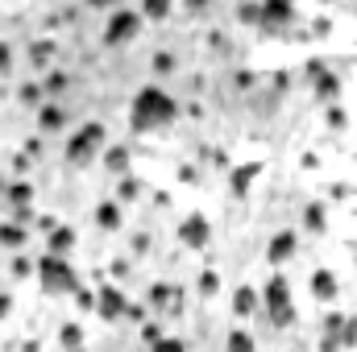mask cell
<instances>
[{"mask_svg":"<svg viewBox=\"0 0 357 352\" xmlns=\"http://www.w3.org/2000/svg\"><path fill=\"white\" fill-rule=\"evenodd\" d=\"M4 203H8V207H29V203H33V182H25V178H8V186H4Z\"/></svg>","mask_w":357,"mask_h":352,"instance_id":"22","label":"cell"},{"mask_svg":"<svg viewBox=\"0 0 357 352\" xmlns=\"http://www.w3.org/2000/svg\"><path fill=\"white\" fill-rule=\"evenodd\" d=\"M354 265H357V245H354Z\"/></svg>","mask_w":357,"mask_h":352,"instance_id":"52","label":"cell"},{"mask_svg":"<svg viewBox=\"0 0 357 352\" xmlns=\"http://www.w3.org/2000/svg\"><path fill=\"white\" fill-rule=\"evenodd\" d=\"M324 125H328V133H349L354 116H349L345 104H328V108H324Z\"/></svg>","mask_w":357,"mask_h":352,"instance_id":"24","label":"cell"},{"mask_svg":"<svg viewBox=\"0 0 357 352\" xmlns=\"http://www.w3.org/2000/svg\"><path fill=\"white\" fill-rule=\"evenodd\" d=\"M91 220H96V228H100V232H121V224H125V211H121V203L108 195V199H100V203H96Z\"/></svg>","mask_w":357,"mask_h":352,"instance_id":"15","label":"cell"},{"mask_svg":"<svg viewBox=\"0 0 357 352\" xmlns=\"http://www.w3.org/2000/svg\"><path fill=\"white\" fill-rule=\"evenodd\" d=\"M25 241H29V228H21V224H13V220H0V249L21 253Z\"/></svg>","mask_w":357,"mask_h":352,"instance_id":"21","label":"cell"},{"mask_svg":"<svg viewBox=\"0 0 357 352\" xmlns=\"http://www.w3.org/2000/svg\"><path fill=\"white\" fill-rule=\"evenodd\" d=\"M38 129L50 137V133H63L67 129V108L59 104V99H46L42 108H38Z\"/></svg>","mask_w":357,"mask_h":352,"instance_id":"16","label":"cell"},{"mask_svg":"<svg viewBox=\"0 0 357 352\" xmlns=\"http://www.w3.org/2000/svg\"><path fill=\"white\" fill-rule=\"evenodd\" d=\"M29 166H33V158H29V154H13V175H17V178L29 175Z\"/></svg>","mask_w":357,"mask_h":352,"instance_id":"42","label":"cell"},{"mask_svg":"<svg viewBox=\"0 0 357 352\" xmlns=\"http://www.w3.org/2000/svg\"><path fill=\"white\" fill-rule=\"evenodd\" d=\"M137 332H142V344H146V349H154V344H158V340H162V328H158V323H154V319H146V323H142V328H137Z\"/></svg>","mask_w":357,"mask_h":352,"instance_id":"34","label":"cell"},{"mask_svg":"<svg viewBox=\"0 0 357 352\" xmlns=\"http://www.w3.org/2000/svg\"><path fill=\"white\" fill-rule=\"evenodd\" d=\"M38 286L50 294V298H71L84 282H79V269L67 262V257H50V253H42L38 257Z\"/></svg>","mask_w":357,"mask_h":352,"instance_id":"4","label":"cell"},{"mask_svg":"<svg viewBox=\"0 0 357 352\" xmlns=\"http://www.w3.org/2000/svg\"><path fill=\"white\" fill-rule=\"evenodd\" d=\"M146 307L158 315H183V290L175 282H150L146 286Z\"/></svg>","mask_w":357,"mask_h":352,"instance_id":"8","label":"cell"},{"mask_svg":"<svg viewBox=\"0 0 357 352\" xmlns=\"http://www.w3.org/2000/svg\"><path fill=\"white\" fill-rule=\"evenodd\" d=\"M195 294H199V298H216V294H220V273H216L212 265L199 269V278H195Z\"/></svg>","mask_w":357,"mask_h":352,"instance_id":"25","label":"cell"},{"mask_svg":"<svg viewBox=\"0 0 357 352\" xmlns=\"http://www.w3.org/2000/svg\"><path fill=\"white\" fill-rule=\"evenodd\" d=\"M225 352H258V344H254V332L233 328V332H229V340H225Z\"/></svg>","mask_w":357,"mask_h":352,"instance_id":"28","label":"cell"},{"mask_svg":"<svg viewBox=\"0 0 357 352\" xmlns=\"http://www.w3.org/2000/svg\"><path fill=\"white\" fill-rule=\"evenodd\" d=\"M258 298H262V311H266L270 328L274 332H287V328H295V319H299V311H295V298H291V282H287V273H270L266 286L258 290Z\"/></svg>","mask_w":357,"mask_h":352,"instance_id":"3","label":"cell"},{"mask_svg":"<svg viewBox=\"0 0 357 352\" xmlns=\"http://www.w3.org/2000/svg\"><path fill=\"white\" fill-rule=\"evenodd\" d=\"M175 120H178V99L167 88L146 83V88L133 91V104H129V129H133L137 137L158 133V129H171Z\"/></svg>","mask_w":357,"mask_h":352,"instance_id":"1","label":"cell"},{"mask_svg":"<svg viewBox=\"0 0 357 352\" xmlns=\"http://www.w3.org/2000/svg\"><path fill=\"white\" fill-rule=\"evenodd\" d=\"M142 25H146V21H142L137 8H112L108 21H104V46L112 50V46H129V42H137Z\"/></svg>","mask_w":357,"mask_h":352,"instance_id":"6","label":"cell"},{"mask_svg":"<svg viewBox=\"0 0 357 352\" xmlns=\"http://www.w3.org/2000/svg\"><path fill=\"white\" fill-rule=\"evenodd\" d=\"M146 191H150V186H146V178L129 175V178H121V182H116V191H112V199H116V203H137V199H142Z\"/></svg>","mask_w":357,"mask_h":352,"instance_id":"23","label":"cell"},{"mask_svg":"<svg viewBox=\"0 0 357 352\" xmlns=\"http://www.w3.org/2000/svg\"><path fill=\"white\" fill-rule=\"evenodd\" d=\"M71 303H75L79 311H96V290H91V286H79V290L71 294Z\"/></svg>","mask_w":357,"mask_h":352,"instance_id":"35","label":"cell"},{"mask_svg":"<svg viewBox=\"0 0 357 352\" xmlns=\"http://www.w3.org/2000/svg\"><path fill=\"white\" fill-rule=\"evenodd\" d=\"M341 88H345V83H341V75L328 67L320 79H312V99H316L320 108H328V104H341Z\"/></svg>","mask_w":357,"mask_h":352,"instance_id":"14","label":"cell"},{"mask_svg":"<svg viewBox=\"0 0 357 352\" xmlns=\"http://www.w3.org/2000/svg\"><path fill=\"white\" fill-rule=\"evenodd\" d=\"M150 352H187V344H183L178 336H162V340H158Z\"/></svg>","mask_w":357,"mask_h":352,"instance_id":"40","label":"cell"},{"mask_svg":"<svg viewBox=\"0 0 357 352\" xmlns=\"http://www.w3.org/2000/svg\"><path fill=\"white\" fill-rule=\"evenodd\" d=\"M146 311H150L146 303H137V298H129V311H125V319H133V323L142 328V323H146Z\"/></svg>","mask_w":357,"mask_h":352,"instance_id":"38","label":"cell"},{"mask_svg":"<svg viewBox=\"0 0 357 352\" xmlns=\"http://www.w3.org/2000/svg\"><path fill=\"white\" fill-rule=\"evenodd\" d=\"M233 88H237V91L258 88V71H233Z\"/></svg>","mask_w":357,"mask_h":352,"instance_id":"36","label":"cell"},{"mask_svg":"<svg viewBox=\"0 0 357 352\" xmlns=\"http://www.w3.org/2000/svg\"><path fill=\"white\" fill-rule=\"evenodd\" d=\"M258 311H262V298H258V290L241 282V286L233 290V315H237V319H254Z\"/></svg>","mask_w":357,"mask_h":352,"instance_id":"18","label":"cell"},{"mask_svg":"<svg viewBox=\"0 0 357 352\" xmlns=\"http://www.w3.org/2000/svg\"><path fill=\"white\" fill-rule=\"evenodd\" d=\"M354 191H357L354 182H333V186H328V195H333V199H349Z\"/></svg>","mask_w":357,"mask_h":352,"instance_id":"44","label":"cell"},{"mask_svg":"<svg viewBox=\"0 0 357 352\" xmlns=\"http://www.w3.org/2000/svg\"><path fill=\"white\" fill-rule=\"evenodd\" d=\"M295 253H299V232H295V228H282V232H274V237H270L266 265H274V269H278V265L291 262Z\"/></svg>","mask_w":357,"mask_h":352,"instance_id":"11","label":"cell"},{"mask_svg":"<svg viewBox=\"0 0 357 352\" xmlns=\"http://www.w3.org/2000/svg\"><path fill=\"white\" fill-rule=\"evenodd\" d=\"M50 63H54V42H50V38H33V42H29V67H33L38 75H46Z\"/></svg>","mask_w":357,"mask_h":352,"instance_id":"20","label":"cell"},{"mask_svg":"<svg viewBox=\"0 0 357 352\" xmlns=\"http://www.w3.org/2000/svg\"><path fill=\"white\" fill-rule=\"evenodd\" d=\"M150 67H154V75H162V79H167V75H175V71H178V58L171 54V50H154Z\"/></svg>","mask_w":357,"mask_h":352,"instance_id":"29","label":"cell"},{"mask_svg":"<svg viewBox=\"0 0 357 352\" xmlns=\"http://www.w3.org/2000/svg\"><path fill=\"white\" fill-rule=\"evenodd\" d=\"M129 269H133L129 257H116V262L108 265V278H116V282H121V278H129Z\"/></svg>","mask_w":357,"mask_h":352,"instance_id":"41","label":"cell"},{"mask_svg":"<svg viewBox=\"0 0 357 352\" xmlns=\"http://www.w3.org/2000/svg\"><path fill=\"white\" fill-rule=\"evenodd\" d=\"M324 71H328V63H324V58H307V63H303V75H307V83H312V79H320Z\"/></svg>","mask_w":357,"mask_h":352,"instance_id":"37","label":"cell"},{"mask_svg":"<svg viewBox=\"0 0 357 352\" xmlns=\"http://www.w3.org/2000/svg\"><path fill=\"white\" fill-rule=\"evenodd\" d=\"M307 290H312V298H316L320 307H333V303L341 298V282H337V273H333L328 265H316V269H312Z\"/></svg>","mask_w":357,"mask_h":352,"instance_id":"10","label":"cell"},{"mask_svg":"<svg viewBox=\"0 0 357 352\" xmlns=\"http://www.w3.org/2000/svg\"><path fill=\"white\" fill-rule=\"evenodd\" d=\"M100 162H104V170H108V175L121 182V178H129V166H133V150H129L125 141H112V145L100 154Z\"/></svg>","mask_w":357,"mask_h":352,"instance_id":"12","label":"cell"},{"mask_svg":"<svg viewBox=\"0 0 357 352\" xmlns=\"http://www.w3.org/2000/svg\"><path fill=\"white\" fill-rule=\"evenodd\" d=\"M75 245H79V232H75L71 224H59V228L46 237V253H50V257H67Z\"/></svg>","mask_w":357,"mask_h":352,"instance_id":"17","label":"cell"},{"mask_svg":"<svg viewBox=\"0 0 357 352\" xmlns=\"http://www.w3.org/2000/svg\"><path fill=\"white\" fill-rule=\"evenodd\" d=\"M299 166H303V170H316V166H320V158H316V154H303V162H299Z\"/></svg>","mask_w":357,"mask_h":352,"instance_id":"50","label":"cell"},{"mask_svg":"<svg viewBox=\"0 0 357 352\" xmlns=\"http://www.w3.org/2000/svg\"><path fill=\"white\" fill-rule=\"evenodd\" d=\"M8 273H13L17 282H21V278H33V273H38V262H29L25 253H13V262H8Z\"/></svg>","mask_w":357,"mask_h":352,"instance_id":"32","label":"cell"},{"mask_svg":"<svg viewBox=\"0 0 357 352\" xmlns=\"http://www.w3.org/2000/svg\"><path fill=\"white\" fill-rule=\"evenodd\" d=\"M67 83H71V75L59 71V67H50V71L42 75V91H46V99H59V95L67 91Z\"/></svg>","mask_w":357,"mask_h":352,"instance_id":"26","label":"cell"},{"mask_svg":"<svg viewBox=\"0 0 357 352\" xmlns=\"http://www.w3.org/2000/svg\"><path fill=\"white\" fill-rule=\"evenodd\" d=\"M42 150H46V141H42V137H29V141H25V150H21V154H29V158H38V154H42Z\"/></svg>","mask_w":357,"mask_h":352,"instance_id":"47","label":"cell"},{"mask_svg":"<svg viewBox=\"0 0 357 352\" xmlns=\"http://www.w3.org/2000/svg\"><path fill=\"white\" fill-rule=\"evenodd\" d=\"M4 186H8V182H4V175H0V199H4Z\"/></svg>","mask_w":357,"mask_h":352,"instance_id":"51","label":"cell"},{"mask_svg":"<svg viewBox=\"0 0 357 352\" xmlns=\"http://www.w3.org/2000/svg\"><path fill=\"white\" fill-rule=\"evenodd\" d=\"M137 13H142V21H167V17L175 13V4H167V0H150V4H142Z\"/></svg>","mask_w":357,"mask_h":352,"instance_id":"30","label":"cell"},{"mask_svg":"<svg viewBox=\"0 0 357 352\" xmlns=\"http://www.w3.org/2000/svg\"><path fill=\"white\" fill-rule=\"evenodd\" d=\"M258 175H262V162H241V166H233V170H229V195H233V199H250Z\"/></svg>","mask_w":357,"mask_h":352,"instance_id":"13","label":"cell"},{"mask_svg":"<svg viewBox=\"0 0 357 352\" xmlns=\"http://www.w3.org/2000/svg\"><path fill=\"white\" fill-rule=\"evenodd\" d=\"M133 253H137V257H142V253H150V237H146V232H137V237H133Z\"/></svg>","mask_w":357,"mask_h":352,"instance_id":"48","label":"cell"},{"mask_svg":"<svg viewBox=\"0 0 357 352\" xmlns=\"http://www.w3.org/2000/svg\"><path fill=\"white\" fill-rule=\"evenodd\" d=\"M79 352H84V349H79Z\"/></svg>","mask_w":357,"mask_h":352,"instance_id":"53","label":"cell"},{"mask_svg":"<svg viewBox=\"0 0 357 352\" xmlns=\"http://www.w3.org/2000/svg\"><path fill=\"white\" fill-rule=\"evenodd\" d=\"M175 241H178V249H187V253H208L212 249V220L204 211H187L175 228Z\"/></svg>","mask_w":357,"mask_h":352,"instance_id":"5","label":"cell"},{"mask_svg":"<svg viewBox=\"0 0 357 352\" xmlns=\"http://www.w3.org/2000/svg\"><path fill=\"white\" fill-rule=\"evenodd\" d=\"M104 150H108V125H104V120H84L75 133H67L63 162H67L71 170H88Z\"/></svg>","mask_w":357,"mask_h":352,"instance_id":"2","label":"cell"},{"mask_svg":"<svg viewBox=\"0 0 357 352\" xmlns=\"http://www.w3.org/2000/svg\"><path fill=\"white\" fill-rule=\"evenodd\" d=\"M59 344H63V352H79L84 349V323H75V319L63 323L59 328Z\"/></svg>","mask_w":357,"mask_h":352,"instance_id":"27","label":"cell"},{"mask_svg":"<svg viewBox=\"0 0 357 352\" xmlns=\"http://www.w3.org/2000/svg\"><path fill=\"white\" fill-rule=\"evenodd\" d=\"M270 88H274V95H282V91L291 88V75L287 71H270Z\"/></svg>","mask_w":357,"mask_h":352,"instance_id":"43","label":"cell"},{"mask_svg":"<svg viewBox=\"0 0 357 352\" xmlns=\"http://www.w3.org/2000/svg\"><path fill=\"white\" fill-rule=\"evenodd\" d=\"M13 303H17V298H13L8 290H0V323H4L8 315H13Z\"/></svg>","mask_w":357,"mask_h":352,"instance_id":"46","label":"cell"},{"mask_svg":"<svg viewBox=\"0 0 357 352\" xmlns=\"http://www.w3.org/2000/svg\"><path fill=\"white\" fill-rule=\"evenodd\" d=\"M125 311H129V294H125L116 282H104V286L96 290V315H100L104 323H121Z\"/></svg>","mask_w":357,"mask_h":352,"instance_id":"7","label":"cell"},{"mask_svg":"<svg viewBox=\"0 0 357 352\" xmlns=\"http://www.w3.org/2000/svg\"><path fill=\"white\" fill-rule=\"evenodd\" d=\"M8 71H13V42L0 38V75H8Z\"/></svg>","mask_w":357,"mask_h":352,"instance_id":"39","label":"cell"},{"mask_svg":"<svg viewBox=\"0 0 357 352\" xmlns=\"http://www.w3.org/2000/svg\"><path fill=\"white\" fill-rule=\"evenodd\" d=\"M178 182H199V170H195V166H183V170H178Z\"/></svg>","mask_w":357,"mask_h":352,"instance_id":"49","label":"cell"},{"mask_svg":"<svg viewBox=\"0 0 357 352\" xmlns=\"http://www.w3.org/2000/svg\"><path fill=\"white\" fill-rule=\"evenodd\" d=\"M237 21L258 29V21H262V4H237Z\"/></svg>","mask_w":357,"mask_h":352,"instance_id":"33","label":"cell"},{"mask_svg":"<svg viewBox=\"0 0 357 352\" xmlns=\"http://www.w3.org/2000/svg\"><path fill=\"white\" fill-rule=\"evenodd\" d=\"M303 232H312V237H328V207H324L320 199L303 203Z\"/></svg>","mask_w":357,"mask_h":352,"instance_id":"19","label":"cell"},{"mask_svg":"<svg viewBox=\"0 0 357 352\" xmlns=\"http://www.w3.org/2000/svg\"><path fill=\"white\" fill-rule=\"evenodd\" d=\"M17 99H21L25 108H42V104H46V91H42V83H21V88H17Z\"/></svg>","mask_w":357,"mask_h":352,"instance_id":"31","label":"cell"},{"mask_svg":"<svg viewBox=\"0 0 357 352\" xmlns=\"http://www.w3.org/2000/svg\"><path fill=\"white\" fill-rule=\"evenodd\" d=\"M295 25V4L291 0H266L262 4V21H258V33H270V38H278V33H287Z\"/></svg>","mask_w":357,"mask_h":352,"instance_id":"9","label":"cell"},{"mask_svg":"<svg viewBox=\"0 0 357 352\" xmlns=\"http://www.w3.org/2000/svg\"><path fill=\"white\" fill-rule=\"evenodd\" d=\"M328 29H333L328 17H316V21H312V38H328Z\"/></svg>","mask_w":357,"mask_h":352,"instance_id":"45","label":"cell"}]
</instances>
